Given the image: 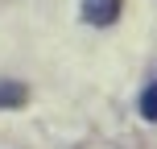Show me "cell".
I'll use <instances>...</instances> for the list:
<instances>
[{"instance_id": "cell-1", "label": "cell", "mask_w": 157, "mask_h": 149, "mask_svg": "<svg viewBox=\"0 0 157 149\" xmlns=\"http://www.w3.org/2000/svg\"><path fill=\"white\" fill-rule=\"evenodd\" d=\"M120 17V0H83V21L87 25H112Z\"/></svg>"}, {"instance_id": "cell-2", "label": "cell", "mask_w": 157, "mask_h": 149, "mask_svg": "<svg viewBox=\"0 0 157 149\" xmlns=\"http://www.w3.org/2000/svg\"><path fill=\"white\" fill-rule=\"evenodd\" d=\"M29 100L25 83H13V79H0V108H17V104Z\"/></svg>"}, {"instance_id": "cell-3", "label": "cell", "mask_w": 157, "mask_h": 149, "mask_svg": "<svg viewBox=\"0 0 157 149\" xmlns=\"http://www.w3.org/2000/svg\"><path fill=\"white\" fill-rule=\"evenodd\" d=\"M141 116H145V120H157V87H153V83L141 91Z\"/></svg>"}]
</instances>
